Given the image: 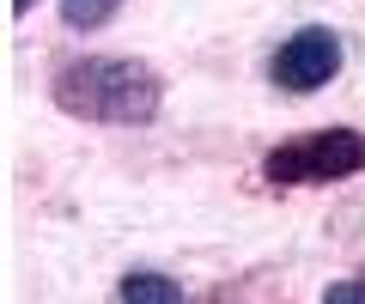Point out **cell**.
Masks as SVG:
<instances>
[{
    "label": "cell",
    "mask_w": 365,
    "mask_h": 304,
    "mask_svg": "<svg viewBox=\"0 0 365 304\" xmlns=\"http://www.w3.org/2000/svg\"><path fill=\"white\" fill-rule=\"evenodd\" d=\"M329 304H365V280H347V286H329Z\"/></svg>",
    "instance_id": "obj_6"
},
{
    "label": "cell",
    "mask_w": 365,
    "mask_h": 304,
    "mask_svg": "<svg viewBox=\"0 0 365 304\" xmlns=\"http://www.w3.org/2000/svg\"><path fill=\"white\" fill-rule=\"evenodd\" d=\"M31 6H37V0H13V13H31Z\"/></svg>",
    "instance_id": "obj_7"
},
{
    "label": "cell",
    "mask_w": 365,
    "mask_h": 304,
    "mask_svg": "<svg viewBox=\"0 0 365 304\" xmlns=\"http://www.w3.org/2000/svg\"><path fill=\"white\" fill-rule=\"evenodd\" d=\"M55 110L73 122H110V128H146L165 104V80L134 55H79V61L55 67L49 85Z\"/></svg>",
    "instance_id": "obj_1"
},
{
    "label": "cell",
    "mask_w": 365,
    "mask_h": 304,
    "mask_svg": "<svg viewBox=\"0 0 365 304\" xmlns=\"http://www.w3.org/2000/svg\"><path fill=\"white\" fill-rule=\"evenodd\" d=\"M116 292H122L128 304H134V298H140V304H177V298H182V286H177V280H165V274H128Z\"/></svg>",
    "instance_id": "obj_4"
},
{
    "label": "cell",
    "mask_w": 365,
    "mask_h": 304,
    "mask_svg": "<svg viewBox=\"0 0 365 304\" xmlns=\"http://www.w3.org/2000/svg\"><path fill=\"white\" fill-rule=\"evenodd\" d=\"M116 6L122 0H61V19H67V31H98Z\"/></svg>",
    "instance_id": "obj_5"
},
{
    "label": "cell",
    "mask_w": 365,
    "mask_h": 304,
    "mask_svg": "<svg viewBox=\"0 0 365 304\" xmlns=\"http://www.w3.org/2000/svg\"><path fill=\"white\" fill-rule=\"evenodd\" d=\"M365 171V134L359 128H317L299 140L274 146L262 159V177L274 189H311V183H341Z\"/></svg>",
    "instance_id": "obj_2"
},
{
    "label": "cell",
    "mask_w": 365,
    "mask_h": 304,
    "mask_svg": "<svg viewBox=\"0 0 365 304\" xmlns=\"http://www.w3.org/2000/svg\"><path fill=\"white\" fill-rule=\"evenodd\" d=\"M341 61H347V49H341V37L335 31H323V25H304V31H292L280 49H274V61H268V80L280 85V92H292V98H304V92H317V85H329L341 73Z\"/></svg>",
    "instance_id": "obj_3"
}]
</instances>
